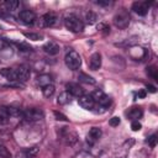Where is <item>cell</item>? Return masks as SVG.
I'll list each match as a JSON object with an SVG mask.
<instances>
[{"label":"cell","mask_w":158,"mask_h":158,"mask_svg":"<svg viewBox=\"0 0 158 158\" xmlns=\"http://www.w3.org/2000/svg\"><path fill=\"white\" fill-rule=\"evenodd\" d=\"M114 23L118 27V28H126L130 23V15L128 12L122 9L121 11H118L115 16H114Z\"/></svg>","instance_id":"cell-4"},{"label":"cell","mask_w":158,"mask_h":158,"mask_svg":"<svg viewBox=\"0 0 158 158\" xmlns=\"http://www.w3.org/2000/svg\"><path fill=\"white\" fill-rule=\"evenodd\" d=\"M53 80H52V77L49 75V74H42V75H40V77H37V84L40 85V86H46V85H49V84H53L52 83Z\"/></svg>","instance_id":"cell-17"},{"label":"cell","mask_w":158,"mask_h":158,"mask_svg":"<svg viewBox=\"0 0 158 158\" xmlns=\"http://www.w3.org/2000/svg\"><path fill=\"white\" fill-rule=\"evenodd\" d=\"M2 5L5 6L6 11H14V10H16L19 7L20 2L17 0H6V1H4Z\"/></svg>","instance_id":"cell-20"},{"label":"cell","mask_w":158,"mask_h":158,"mask_svg":"<svg viewBox=\"0 0 158 158\" xmlns=\"http://www.w3.org/2000/svg\"><path fill=\"white\" fill-rule=\"evenodd\" d=\"M64 25H65V27H67L69 31L75 32V33L83 32V30H84V22H83L77 15H74V14L67 15V16L64 17Z\"/></svg>","instance_id":"cell-1"},{"label":"cell","mask_w":158,"mask_h":158,"mask_svg":"<svg viewBox=\"0 0 158 158\" xmlns=\"http://www.w3.org/2000/svg\"><path fill=\"white\" fill-rule=\"evenodd\" d=\"M64 63L69 69L77 70V69H79V67L81 64V58H80L78 52H75L73 49H69L64 56Z\"/></svg>","instance_id":"cell-2"},{"label":"cell","mask_w":158,"mask_h":158,"mask_svg":"<svg viewBox=\"0 0 158 158\" xmlns=\"http://www.w3.org/2000/svg\"><path fill=\"white\" fill-rule=\"evenodd\" d=\"M98 5H100V6H109L110 4H111V1H95Z\"/></svg>","instance_id":"cell-34"},{"label":"cell","mask_w":158,"mask_h":158,"mask_svg":"<svg viewBox=\"0 0 158 158\" xmlns=\"http://www.w3.org/2000/svg\"><path fill=\"white\" fill-rule=\"evenodd\" d=\"M37 153V147H33V148H27L22 152H19L16 154V158H33Z\"/></svg>","instance_id":"cell-15"},{"label":"cell","mask_w":158,"mask_h":158,"mask_svg":"<svg viewBox=\"0 0 158 158\" xmlns=\"http://www.w3.org/2000/svg\"><path fill=\"white\" fill-rule=\"evenodd\" d=\"M147 74H148L152 79L158 80V79H157V78H158V75H157V69H156V67H154V65H152V67L147 68Z\"/></svg>","instance_id":"cell-25"},{"label":"cell","mask_w":158,"mask_h":158,"mask_svg":"<svg viewBox=\"0 0 158 158\" xmlns=\"http://www.w3.org/2000/svg\"><path fill=\"white\" fill-rule=\"evenodd\" d=\"M137 96H138L139 99H143V98L146 96V91H144V90H141V91H138V94H137Z\"/></svg>","instance_id":"cell-35"},{"label":"cell","mask_w":158,"mask_h":158,"mask_svg":"<svg viewBox=\"0 0 158 158\" xmlns=\"http://www.w3.org/2000/svg\"><path fill=\"white\" fill-rule=\"evenodd\" d=\"M19 19L25 25H32L35 22V20H36V15L31 10H22L19 14Z\"/></svg>","instance_id":"cell-8"},{"label":"cell","mask_w":158,"mask_h":158,"mask_svg":"<svg viewBox=\"0 0 158 158\" xmlns=\"http://www.w3.org/2000/svg\"><path fill=\"white\" fill-rule=\"evenodd\" d=\"M57 22V15L53 12H47L40 17L38 26L40 27H51Z\"/></svg>","instance_id":"cell-5"},{"label":"cell","mask_w":158,"mask_h":158,"mask_svg":"<svg viewBox=\"0 0 158 158\" xmlns=\"http://www.w3.org/2000/svg\"><path fill=\"white\" fill-rule=\"evenodd\" d=\"M10 114L6 106H0V125H6L9 122Z\"/></svg>","instance_id":"cell-18"},{"label":"cell","mask_w":158,"mask_h":158,"mask_svg":"<svg viewBox=\"0 0 158 158\" xmlns=\"http://www.w3.org/2000/svg\"><path fill=\"white\" fill-rule=\"evenodd\" d=\"M149 5H151V4H148L147 1H135V2L132 4V10H133L137 15L144 16V15H147V12H148Z\"/></svg>","instance_id":"cell-7"},{"label":"cell","mask_w":158,"mask_h":158,"mask_svg":"<svg viewBox=\"0 0 158 158\" xmlns=\"http://www.w3.org/2000/svg\"><path fill=\"white\" fill-rule=\"evenodd\" d=\"M78 79H79V81L85 83V84H95V79H94L93 77L85 74V73H80V74L78 75Z\"/></svg>","instance_id":"cell-21"},{"label":"cell","mask_w":158,"mask_h":158,"mask_svg":"<svg viewBox=\"0 0 158 158\" xmlns=\"http://www.w3.org/2000/svg\"><path fill=\"white\" fill-rule=\"evenodd\" d=\"M0 74L4 75L7 80L10 81H16V73H15V69H11V68H4L0 70Z\"/></svg>","instance_id":"cell-16"},{"label":"cell","mask_w":158,"mask_h":158,"mask_svg":"<svg viewBox=\"0 0 158 158\" xmlns=\"http://www.w3.org/2000/svg\"><path fill=\"white\" fill-rule=\"evenodd\" d=\"M54 90H56V88H54L53 84H49V85H46V86L42 88V93L46 98H51L54 94Z\"/></svg>","instance_id":"cell-22"},{"label":"cell","mask_w":158,"mask_h":158,"mask_svg":"<svg viewBox=\"0 0 158 158\" xmlns=\"http://www.w3.org/2000/svg\"><path fill=\"white\" fill-rule=\"evenodd\" d=\"M17 47H19V49H20L21 52H31V51H32V47H31L30 44L25 43V42L17 43Z\"/></svg>","instance_id":"cell-27"},{"label":"cell","mask_w":158,"mask_h":158,"mask_svg":"<svg viewBox=\"0 0 158 158\" xmlns=\"http://www.w3.org/2000/svg\"><path fill=\"white\" fill-rule=\"evenodd\" d=\"M120 122H121V120H120V117H117V116H114V117H111V118H110V121H109L110 126H112V127H116V126H118V125H120Z\"/></svg>","instance_id":"cell-30"},{"label":"cell","mask_w":158,"mask_h":158,"mask_svg":"<svg viewBox=\"0 0 158 158\" xmlns=\"http://www.w3.org/2000/svg\"><path fill=\"white\" fill-rule=\"evenodd\" d=\"M85 20H86V22H88L89 25H91V23H94V22L98 20V16H96L95 12H93V11H88V12L85 14Z\"/></svg>","instance_id":"cell-23"},{"label":"cell","mask_w":158,"mask_h":158,"mask_svg":"<svg viewBox=\"0 0 158 158\" xmlns=\"http://www.w3.org/2000/svg\"><path fill=\"white\" fill-rule=\"evenodd\" d=\"M78 102H79V105L83 107V109H85V110H91L93 107H94V105H95V101H94V99H93V96L91 95H81L79 99H78Z\"/></svg>","instance_id":"cell-11"},{"label":"cell","mask_w":158,"mask_h":158,"mask_svg":"<svg viewBox=\"0 0 158 158\" xmlns=\"http://www.w3.org/2000/svg\"><path fill=\"white\" fill-rule=\"evenodd\" d=\"M147 89L151 91V93H156V88L153 85H147Z\"/></svg>","instance_id":"cell-36"},{"label":"cell","mask_w":158,"mask_h":158,"mask_svg":"<svg viewBox=\"0 0 158 158\" xmlns=\"http://www.w3.org/2000/svg\"><path fill=\"white\" fill-rule=\"evenodd\" d=\"M23 35H25L26 38H30V40H33V41H37V40H40V38L42 37L41 35H38V33H32V32H30V33H28V32H25Z\"/></svg>","instance_id":"cell-29"},{"label":"cell","mask_w":158,"mask_h":158,"mask_svg":"<svg viewBox=\"0 0 158 158\" xmlns=\"http://www.w3.org/2000/svg\"><path fill=\"white\" fill-rule=\"evenodd\" d=\"M101 130L99 128V127H93V128H90V131L88 132V135H86V142L89 143V144H95L99 139H100V137H101Z\"/></svg>","instance_id":"cell-9"},{"label":"cell","mask_w":158,"mask_h":158,"mask_svg":"<svg viewBox=\"0 0 158 158\" xmlns=\"http://www.w3.org/2000/svg\"><path fill=\"white\" fill-rule=\"evenodd\" d=\"M70 98H72V95H70L68 91H63V93H60V94L58 95L57 102H58L59 105H65V104H68V102L70 101Z\"/></svg>","instance_id":"cell-19"},{"label":"cell","mask_w":158,"mask_h":158,"mask_svg":"<svg viewBox=\"0 0 158 158\" xmlns=\"http://www.w3.org/2000/svg\"><path fill=\"white\" fill-rule=\"evenodd\" d=\"M157 141H158V138H157V135L154 133V135H152V136H149V137H148V139H147V143L149 144V147L154 148V147L157 146Z\"/></svg>","instance_id":"cell-28"},{"label":"cell","mask_w":158,"mask_h":158,"mask_svg":"<svg viewBox=\"0 0 158 158\" xmlns=\"http://www.w3.org/2000/svg\"><path fill=\"white\" fill-rule=\"evenodd\" d=\"M98 30H100V31H101L102 33H105V35L110 32V27H109L106 23H100V25L98 26Z\"/></svg>","instance_id":"cell-32"},{"label":"cell","mask_w":158,"mask_h":158,"mask_svg":"<svg viewBox=\"0 0 158 158\" xmlns=\"http://www.w3.org/2000/svg\"><path fill=\"white\" fill-rule=\"evenodd\" d=\"M142 115H143V111L141 107H131L127 111V116L133 121H138V118H141Z\"/></svg>","instance_id":"cell-14"},{"label":"cell","mask_w":158,"mask_h":158,"mask_svg":"<svg viewBox=\"0 0 158 158\" xmlns=\"http://www.w3.org/2000/svg\"><path fill=\"white\" fill-rule=\"evenodd\" d=\"M89 67L90 69L93 70H98L100 67H101V54L95 52L90 56V59H89Z\"/></svg>","instance_id":"cell-12"},{"label":"cell","mask_w":158,"mask_h":158,"mask_svg":"<svg viewBox=\"0 0 158 158\" xmlns=\"http://www.w3.org/2000/svg\"><path fill=\"white\" fill-rule=\"evenodd\" d=\"M65 88H67V91H68L72 96L80 98L81 95H84V89H83L79 84H77V83H68V84L65 85Z\"/></svg>","instance_id":"cell-10"},{"label":"cell","mask_w":158,"mask_h":158,"mask_svg":"<svg viewBox=\"0 0 158 158\" xmlns=\"http://www.w3.org/2000/svg\"><path fill=\"white\" fill-rule=\"evenodd\" d=\"M53 114H54V117H56V120H58V121H68V118H67V116H65V115H63L62 112H58V111H54Z\"/></svg>","instance_id":"cell-31"},{"label":"cell","mask_w":158,"mask_h":158,"mask_svg":"<svg viewBox=\"0 0 158 158\" xmlns=\"http://www.w3.org/2000/svg\"><path fill=\"white\" fill-rule=\"evenodd\" d=\"M22 117L26 120V121H41L43 117H44V114L41 109H37V107H31V109H26L22 111Z\"/></svg>","instance_id":"cell-3"},{"label":"cell","mask_w":158,"mask_h":158,"mask_svg":"<svg viewBox=\"0 0 158 158\" xmlns=\"http://www.w3.org/2000/svg\"><path fill=\"white\" fill-rule=\"evenodd\" d=\"M15 73H16V80L22 81V83L27 81V80L30 79V77H31V70H30V68H28L27 65H25V64L17 67V68L15 69Z\"/></svg>","instance_id":"cell-6"},{"label":"cell","mask_w":158,"mask_h":158,"mask_svg":"<svg viewBox=\"0 0 158 158\" xmlns=\"http://www.w3.org/2000/svg\"><path fill=\"white\" fill-rule=\"evenodd\" d=\"M43 51L49 56H56L59 53V46L54 42H47L43 46Z\"/></svg>","instance_id":"cell-13"},{"label":"cell","mask_w":158,"mask_h":158,"mask_svg":"<svg viewBox=\"0 0 158 158\" xmlns=\"http://www.w3.org/2000/svg\"><path fill=\"white\" fill-rule=\"evenodd\" d=\"M0 157H1V158H11V153H10L9 149H7L5 146H2V144H0Z\"/></svg>","instance_id":"cell-24"},{"label":"cell","mask_w":158,"mask_h":158,"mask_svg":"<svg viewBox=\"0 0 158 158\" xmlns=\"http://www.w3.org/2000/svg\"><path fill=\"white\" fill-rule=\"evenodd\" d=\"M141 123L138 122V121H133L132 123H131V128L133 130V131H138V130H141Z\"/></svg>","instance_id":"cell-33"},{"label":"cell","mask_w":158,"mask_h":158,"mask_svg":"<svg viewBox=\"0 0 158 158\" xmlns=\"http://www.w3.org/2000/svg\"><path fill=\"white\" fill-rule=\"evenodd\" d=\"M7 110H9V114H10V116H22V111L19 109V107H14V106H10V107H7Z\"/></svg>","instance_id":"cell-26"}]
</instances>
